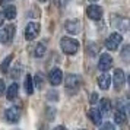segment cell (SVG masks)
I'll use <instances>...</instances> for the list:
<instances>
[{
	"mask_svg": "<svg viewBox=\"0 0 130 130\" xmlns=\"http://www.w3.org/2000/svg\"><path fill=\"white\" fill-rule=\"evenodd\" d=\"M3 19H5V16H3V13L0 12V28H2V25H3Z\"/></svg>",
	"mask_w": 130,
	"mask_h": 130,
	"instance_id": "cell-30",
	"label": "cell"
},
{
	"mask_svg": "<svg viewBox=\"0 0 130 130\" xmlns=\"http://www.w3.org/2000/svg\"><path fill=\"white\" fill-rule=\"evenodd\" d=\"M129 51H130V47L129 45H126V47L123 48V51H121V57H123V60L127 63L129 61Z\"/></svg>",
	"mask_w": 130,
	"mask_h": 130,
	"instance_id": "cell-23",
	"label": "cell"
},
{
	"mask_svg": "<svg viewBox=\"0 0 130 130\" xmlns=\"http://www.w3.org/2000/svg\"><path fill=\"white\" fill-rule=\"evenodd\" d=\"M112 83H114V88L117 91L123 88V85L126 83V75L121 69H116L114 75H112Z\"/></svg>",
	"mask_w": 130,
	"mask_h": 130,
	"instance_id": "cell-7",
	"label": "cell"
},
{
	"mask_svg": "<svg viewBox=\"0 0 130 130\" xmlns=\"http://www.w3.org/2000/svg\"><path fill=\"white\" fill-rule=\"evenodd\" d=\"M64 29L72 34V35H76L80 32V24H79V21L77 19H69V21H66L64 24Z\"/></svg>",
	"mask_w": 130,
	"mask_h": 130,
	"instance_id": "cell-11",
	"label": "cell"
},
{
	"mask_svg": "<svg viewBox=\"0 0 130 130\" xmlns=\"http://www.w3.org/2000/svg\"><path fill=\"white\" fill-rule=\"evenodd\" d=\"M110 85H111V77H110V75H108L107 72H104V73L98 77V86H100L102 91H107V89L110 88Z\"/></svg>",
	"mask_w": 130,
	"mask_h": 130,
	"instance_id": "cell-14",
	"label": "cell"
},
{
	"mask_svg": "<svg viewBox=\"0 0 130 130\" xmlns=\"http://www.w3.org/2000/svg\"><path fill=\"white\" fill-rule=\"evenodd\" d=\"M88 2H98V0H88Z\"/></svg>",
	"mask_w": 130,
	"mask_h": 130,
	"instance_id": "cell-33",
	"label": "cell"
},
{
	"mask_svg": "<svg viewBox=\"0 0 130 130\" xmlns=\"http://www.w3.org/2000/svg\"><path fill=\"white\" fill-rule=\"evenodd\" d=\"M61 79H63V72H61V69H59V67H54L53 70L50 72V75H48V80H50V83H51L53 86L60 85V83H61Z\"/></svg>",
	"mask_w": 130,
	"mask_h": 130,
	"instance_id": "cell-10",
	"label": "cell"
},
{
	"mask_svg": "<svg viewBox=\"0 0 130 130\" xmlns=\"http://www.w3.org/2000/svg\"><path fill=\"white\" fill-rule=\"evenodd\" d=\"M110 107H111L110 100L104 98V100L100 101V111H101V114H108V111H110Z\"/></svg>",
	"mask_w": 130,
	"mask_h": 130,
	"instance_id": "cell-20",
	"label": "cell"
},
{
	"mask_svg": "<svg viewBox=\"0 0 130 130\" xmlns=\"http://www.w3.org/2000/svg\"><path fill=\"white\" fill-rule=\"evenodd\" d=\"M34 54H35V57H42L44 54H45V45L44 44H37L35 50H34Z\"/></svg>",
	"mask_w": 130,
	"mask_h": 130,
	"instance_id": "cell-22",
	"label": "cell"
},
{
	"mask_svg": "<svg viewBox=\"0 0 130 130\" xmlns=\"http://www.w3.org/2000/svg\"><path fill=\"white\" fill-rule=\"evenodd\" d=\"M18 91H19V86H18V83H12L9 88H7L6 91V96H7V100L9 101H13L16 96H18Z\"/></svg>",
	"mask_w": 130,
	"mask_h": 130,
	"instance_id": "cell-16",
	"label": "cell"
},
{
	"mask_svg": "<svg viewBox=\"0 0 130 130\" xmlns=\"http://www.w3.org/2000/svg\"><path fill=\"white\" fill-rule=\"evenodd\" d=\"M25 91H26V94L28 95H32V92H34V82H32V77H31V75H26L25 76Z\"/></svg>",
	"mask_w": 130,
	"mask_h": 130,
	"instance_id": "cell-18",
	"label": "cell"
},
{
	"mask_svg": "<svg viewBox=\"0 0 130 130\" xmlns=\"http://www.w3.org/2000/svg\"><path fill=\"white\" fill-rule=\"evenodd\" d=\"M89 118H91V121L95 124V126H101V123H102V114H101L100 108H91L88 112Z\"/></svg>",
	"mask_w": 130,
	"mask_h": 130,
	"instance_id": "cell-12",
	"label": "cell"
},
{
	"mask_svg": "<svg viewBox=\"0 0 130 130\" xmlns=\"http://www.w3.org/2000/svg\"><path fill=\"white\" fill-rule=\"evenodd\" d=\"M80 85H82V77L79 75H67L64 80V88L66 92L69 95H75L77 94V91L80 89Z\"/></svg>",
	"mask_w": 130,
	"mask_h": 130,
	"instance_id": "cell-1",
	"label": "cell"
},
{
	"mask_svg": "<svg viewBox=\"0 0 130 130\" xmlns=\"http://www.w3.org/2000/svg\"><path fill=\"white\" fill-rule=\"evenodd\" d=\"M5 117L9 123H18L21 118V110L18 107H10L5 111Z\"/></svg>",
	"mask_w": 130,
	"mask_h": 130,
	"instance_id": "cell-8",
	"label": "cell"
},
{
	"mask_svg": "<svg viewBox=\"0 0 130 130\" xmlns=\"http://www.w3.org/2000/svg\"><path fill=\"white\" fill-rule=\"evenodd\" d=\"M60 45H61V51L64 54H67V56H73V54H76L77 50H79V42H77L75 38H70V37L61 38Z\"/></svg>",
	"mask_w": 130,
	"mask_h": 130,
	"instance_id": "cell-2",
	"label": "cell"
},
{
	"mask_svg": "<svg viewBox=\"0 0 130 130\" xmlns=\"http://www.w3.org/2000/svg\"><path fill=\"white\" fill-rule=\"evenodd\" d=\"M102 129H104V130H107V129L112 130V129H114V126H112L111 123H107V124H104V126H102Z\"/></svg>",
	"mask_w": 130,
	"mask_h": 130,
	"instance_id": "cell-27",
	"label": "cell"
},
{
	"mask_svg": "<svg viewBox=\"0 0 130 130\" xmlns=\"http://www.w3.org/2000/svg\"><path fill=\"white\" fill-rule=\"evenodd\" d=\"M38 2H41V3H44V2H47V0H38Z\"/></svg>",
	"mask_w": 130,
	"mask_h": 130,
	"instance_id": "cell-32",
	"label": "cell"
},
{
	"mask_svg": "<svg viewBox=\"0 0 130 130\" xmlns=\"http://www.w3.org/2000/svg\"><path fill=\"white\" fill-rule=\"evenodd\" d=\"M96 101H98V94H96V92L91 94V96H89V102H91V104L94 105V104L96 102Z\"/></svg>",
	"mask_w": 130,
	"mask_h": 130,
	"instance_id": "cell-24",
	"label": "cell"
},
{
	"mask_svg": "<svg viewBox=\"0 0 130 130\" xmlns=\"http://www.w3.org/2000/svg\"><path fill=\"white\" fill-rule=\"evenodd\" d=\"M3 16L6 19H13L16 16V7L13 6V5H9V6L5 7V10H3Z\"/></svg>",
	"mask_w": 130,
	"mask_h": 130,
	"instance_id": "cell-17",
	"label": "cell"
},
{
	"mask_svg": "<svg viewBox=\"0 0 130 130\" xmlns=\"http://www.w3.org/2000/svg\"><path fill=\"white\" fill-rule=\"evenodd\" d=\"M57 3H59V6H66L67 3H69V0H57Z\"/></svg>",
	"mask_w": 130,
	"mask_h": 130,
	"instance_id": "cell-28",
	"label": "cell"
},
{
	"mask_svg": "<svg viewBox=\"0 0 130 130\" xmlns=\"http://www.w3.org/2000/svg\"><path fill=\"white\" fill-rule=\"evenodd\" d=\"M86 51H88V54L91 56V57H94L95 54H98L100 48H98V45H96L95 42H89V44H88V48H86Z\"/></svg>",
	"mask_w": 130,
	"mask_h": 130,
	"instance_id": "cell-21",
	"label": "cell"
},
{
	"mask_svg": "<svg viewBox=\"0 0 130 130\" xmlns=\"http://www.w3.org/2000/svg\"><path fill=\"white\" fill-rule=\"evenodd\" d=\"M56 92H54V91H51V92H50V100H57V96H56Z\"/></svg>",
	"mask_w": 130,
	"mask_h": 130,
	"instance_id": "cell-29",
	"label": "cell"
},
{
	"mask_svg": "<svg viewBox=\"0 0 130 130\" xmlns=\"http://www.w3.org/2000/svg\"><path fill=\"white\" fill-rule=\"evenodd\" d=\"M112 25L120 31H127L129 29V19L121 18V16H112Z\"/></svg>",
	"mask_w": 130,
	"mask_h": 130,
	"instance_id": "cell-13",
	"label": "cell"
},
{
	"mask_svg": "<svg viewBox=\"0 0 130 130\" xmlns=\"http://www.w3.org/2000/svg\"><path fill=\"white\" fill-rule=\"evenodd\" d=\"M42 80H41V76L38 75V76H35V85H37V88H41L42 86Z\"/></svg>",
	"mask_w": 130,
	"mask_h": 130,
	"instance_id": "cell-26",
	"label": "cell"
},
{
	"mask_svg": "<svg viewBox=\"0 0 130 130\" xmlns=\"http://www.w3.org/2000/svg\"><path fill=\"white\" fill-rule=\"evenodd\" d=\"M15 32H16L15 25H5V28L0 32V40H2V42H6V44L10 42L13 40V37H15Z\"/></svg>",
	"mask_w": 130,
	"mask_h": 130,
	"instance_id": "cell-5",
	"label": "cell"
},
{
	"mask_svg": "<svg viewBox=\"0 0 130 130\" xmlns=\"http://www.w3.org/2000/svg\"><path fill=\"white\" fill-rule=\"evenodd\" d=\"M5 91H6V85H5V80H2V79H0V96L5 94Z\"/></svg>",
	"mask_w": 130,
	"mask_h": 130,
	"instance_id": "cell-25",
	"label": "cell"
},
{
	"mask_svg": "<svg viewBox=\"0 0 130 130\" xmlns=\"http://www.w3.org/2000/svg\"><path fill=\"white\" fill-rule=\"evenodd\" d=\"M111 67H112V57L107 53L101 54L100 61H98V69L101 72H108Z\"/></svg>",
	"mask_w": 130,
	"mask_h": 130,
	"instance_id": "cell-6",
	"label": "cell"
},
{
	"mask_svg": "<svg viewBox=\"0 0 130 130\" xmlns=\"http://www.w3.org/2000/svg\"><path fill=\"white\" fill-rule=\"evenodd\" d=\"M12 60H13V54H9L6 59L3 60V63L0 64V72H2V73H7V72H9V66L12 63Z\"/></svg>",
	"mask_w": 130,
	"mask_h": 130,
	"instance_id": "cell-19",
	"label": "cell"
},
{
	"mask_svg": "<svg viewBox=\"0 0 130 130\" xmlns=\"http://www.w3.org/2000/svg\"><path fill=\"white\" fill-rule=\"evenodd\" d=\"M114 120L117 124H126L127 121V116H126V111L123 108H118L117 111L114 112Z\"/></svg>",
	"mask_w": 130,
	"mask_h": 130,
	"instance_id": "cell-15",
	"label": "cell"
},
{
	"mask_svg": "<svg viewBox=\"0 0 130 130\" xmlns=\"http://www.w3.org/2000/svg\"><path fill=\"white\" fill-rule=\"evenodd\" d=\"M86 15H88L89 19H92V21H100L102 18V7L98 6V5H91L88 6L86 9Z\"/></svg>",
	"mask_w": 130,
	"mask_h": 130,
	"instance_id": "cell-9",
	"label": "cell"
},
{
	"mask_svg": "<svg viewBox=\"0 0 130 130\" xmlns=\"http://www.w3.org/2000/svg\"><path fill=\"white\" fill-rule=\"evenodd\" d=\"M9 2H13V0H0V5H7Z\"/></svg>",
	"mask_w": 130,
	"mask_h": 130,
	"instance_id": "cell-31",
	"label": "cell"
},
{
	"mask_svg": "<svg viewBox=\"0 0 130 130\" xmlns=\"http://www.w3.org/2000/svg\"><path fill=\"white\" fill-rule=\"evenodd\" d=\"M121 41H123V37H121V34H118V32L111 34V35L105 40L107 50H110V51H116V50L118 48V45L121 44Z\"/></svg>",
	"mask_w": 130,
	"mask_h": 130,
	"instance_id": "cell-4",
	"label": "cell"
},
{
	"mask_svg": "<svg viewBox=\"0 0 130 130\" xmlns=\"http://www.w3.org/2000/svg\"><path fill=\"white\" fill-rule=\"evenodd\" d=\"M40 29H41V26L38 22H29V24L26 25V28L24 31V35H25V40H28V41H32L34 38H37V35L40 34Z\"/></svg>",
	"mask_w": 130,
	"mask_h": 130,
	"instance_id": "cell-3",
	"label": "cell"
}]
</instances>
